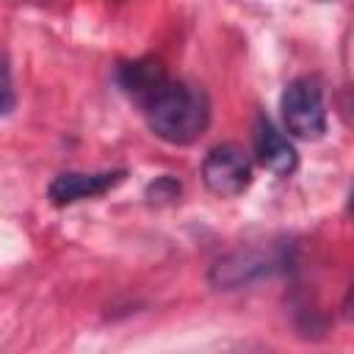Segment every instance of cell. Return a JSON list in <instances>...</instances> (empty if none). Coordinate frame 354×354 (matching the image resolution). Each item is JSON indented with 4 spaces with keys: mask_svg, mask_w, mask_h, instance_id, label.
Returning <instances> with one entry per match:
<instances>
[{
    "mask_svg": "<svg viewBox=\"0 0 354 354\" xmlns=\"http://www.w3.org/2000/svg\"><path fill=\"white\" fill-rule=\"evenodd\" d=\"M127 177V169H105V171H64L58 174L50 188H47V199L55 207H66L75 205L80 199H91V196H102L108 191H113L116 185H122Z\"/></svg>",
    "mask_w": 354,
    "mask_h": 354,
    "instance_id": "5",
    "label": "cell"
},
{
    "mask_svg": "<svg viewBox=\"0 0 354 354\" xmlns=\"http://www.w3.org/2000/svg\"><path fill=\"white\" fill-rule=\"evenodd\" d=\"M202 183L213 196L232 199L252 185V163L238 144H218L202 160Z\"/></svg>",
    "mask_w": 354,
    "mask_h": 354,
    "instance_id": "4",
    "label": "cell"
},
{
    "mask_svg": "<svg viewBox=\"0 0 354 354\" xmlns=\"http://www.w3.org/2000/svg\"><path fill=\"white\" fill-rule=\"evenodd\" d=\"M285 130L293 138L301 141H318L326 133V102H324V86L313 75L293 77L279 100Z\"/></svg>",
    "mask_w": 354,
    "mask_h": 354,
    "instance_id": "2",
    "label": "cell"
},
{
    "mask_svg": "<svg viewBox=\"0 0 354 354\" xmlns=\"http://www.w3.org/2000/svg\"><path fill=\"white\" fill-rule=\"evenodd\" d=\"M149 130L174 147L194 144L210 124V97L191 80H166L141 108Z\"/></svg>",
    "mask_w": 354,
    "mask_h": 354,
    "instance_id": "1",
    "label": "cell"
},
{
    "mask_svg": "<svg viewBox=\"0 0 354 354\" xmlns=\"http://www.w3.org/2000/svg\"><path fill=\"white\" fill-rule=\"evenodd\" d=\"M116 80H119L122 91H124L138 108H144L147 100H149V97L169 80V75H166L163 61L147 55V58H136V61L119 64Z\"/></svg>",
    "mask_w": 354,
    "mask_h": 354,
    "instance_id": "7",
    "label": "cell"
},
{
    "mask_svg": "<svg viewBox=\"0 0 354 354\" xmlns=\"http://www.w3.org/2000/svg\"><path fill=\"white\" fill-rule=\"evenodd\" d=\"M288 266V252L282 246H241L227 252L210 266V285L218 290H235L252 285L263 277H271Z\"/></svg>",
    "mask_w": 354,
    "mask_h": 354,
    "instance_id": "3",
    "label": "cell"
},
{
    "mask_svg": "<svg viewBox=\"0 0 354 354\" xmlns=\"http://www.w3.org/2000/svg\"><path fill=\"white\" fill-rule=\"evenodd\" d=\"M180 183L171 177V174H163V177H155L149 185H147V202L149 205H171L174 199H180Z\"/></svg>",
    "mask_w": 354,
    "mask_h": 354,
    "instance_id": "8",
    "label": "cell"
},
{
    "mask_svg": "<svg viewBox=\"0 0 354 354\" xmlns=\"http://www.w3.org/2000/svg\"><path fill=\"white\" fill-rule=\"evenodd\" d=\"M252 141H254V155H257L260 166L268 169L271 174L290 177L299 169V152H296L293 141L266 113H257L254 116Z\"/></svg>",
    "mask_w": 354,
    "mask_h": 354,
    "instance_id": "6",
    "label": "cell"
},
{
    "mask_svg": "<svg viewBox=\"0 0 354 354\" xmlns=\"http://www.w3.org/2000/svg\"><path fill=\"white\" fill-rule=\"evenodd\" d=\"M14 108V83H11V69L8 61L0 55V119Z\"/></svg>",
    "mask_w": 354,
    "mask_h": 354,
    "instance_id": "9",
    "label": "cell"
}]
</instances>
